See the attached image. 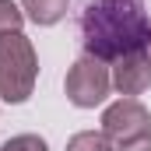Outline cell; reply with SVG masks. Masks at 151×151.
<instances>
[{"label":"cell","instance_id":"5","mask_svg":"<svg viewBox=\"0 0 151 151\" xmlns=\"http://www.w3.org/2000/svg\"><path fill=\"white\" fill-rule=\"evenodd\" d=\"M113 88L123 99H137L141 91L151 88V60L148 49L141 53H130V56H119L113 63Z\"/></svg>","mask_w":151,"mask_h":151},{"label":"cell","instance_id":"7","mask_svg":"<svg viewBox=\"0 0 151 151\" xmlns=\"http://www.w3.org/2000/svg\"><path fill=\"white\" fill-rule=\"evenodd\" d=\"M67 151H116V144L99 130H81V134H74L70 141H67Z\"/></svg>","mask_w":151,"mask_h":151},{"label":"cell","instance_id":"3","mask_svg":"<svg viewBox=\"0 0 151 151\" xmlns=\"http://www.w3.org/2000/svg\"><path fill=\"white\" fill-rule=\"evenodd\" d=\"M63 91H67V102L70 106H77V109H95L113 91V70L102 60L81 53L74 63H70L67 77H63Z\"/></svg>","mask_w":151,"mask_h":151},{"label":"cell","instance_id":"2","mask_svg":"<svg viewBox=\"0 0 151 151\" xmlns=\"http://www.w3.org/2000/svg\"><path fill=\"white\" fill-rule=\"evenodd\" d=\"M39 81V56L25 32L0 39V99L11 106H21L32 99Z\"/></svg>","mask_w":151,"mask_h":151},{"label":"cell","instance_id":"6","mask_svg":"<svg viewBox=\"0 0 151 151\" xmlns=\"http://www.w3.org/2000/svg\"><path fill=\"white\" fill-rule=\"evenodd\" d=\"M67 7H70V0H21L25 18H28L32 25H42V28L63 21V18H67Z\"/></svg>","mask_w":151,"mask_h":151},{"label":"cell","instance_id":"9","mask_svg":"<svg viewBox=\"0 0 151 151\" xmlns=\"http://www.w3.org/2000/svg\"><path fill=\"white\" fill-rule=\"evenodd\" d=\"M0 151H49V144L39 134H18V137H7Z\"/></svg>","mask_w":151,"mask_h":151},{"label":"cell","instance_id":"8","mask_svg":"<svg viewBox=\"0 0 151 151\" xmlns=\"http://www.w3.org/2000/svg\"><path fill=\"white\" fill-rule=\"evenodd\" d=\"M21 25H25V11L14 0H0V39L21 32Z\"/></svg>","mask_w":151,"mask_h":151},{"label":"cell","instance_id":"10","mask_svg":"<svg viewBox=\"0 0 151 151\" xmlns=\"http://www.w3.org/2000/svg\"><path fill=\"white\" fill-rule=\"evenodd\" d=\"M116 151H151V134L137 137V141H127V144H116Z\"/></svg>","mask_w":151,"mask_h":151},{"label":"cell","instance_id":"4","mask_svg":"<svg viewBox=\"0 0 151 151\" xmlns=\"http://www.w3.org/2000/svg\"><path fill=\"white\" fill-rule=\"evenodd\" d=\"M102 134L113 144H127V141L148 137L151 134V113L137 99H116L102 113Z\"/></svg>","mask_w":151,"mask_h":151},{"label":"cell","instance_id":"11","mask_svg":"<svg viewBox=\"0 0 151 151\" xmlns=\"http://www.w3.org/2000/svg\"><path fill=\"white\" fill-rule=\"evenodd\" d=\"M148 60H151V42H148Z\"/></svg>","mask_w":151,"mask_h":151},{"label":"cell","instance_id":"1","mask_svg":"<svg viewBox=\"0 0 151 151\" xmlns=\"http://www.w3.org/2000/svg\"><path fill=\"white\" fill-rule=\"evenodd\" d=\"M81 49L102 63L141 53L151 42V14L144 0H84L77 11Z\"/></svg>","mask_w":151,"mask_h":151}]
</instances>
